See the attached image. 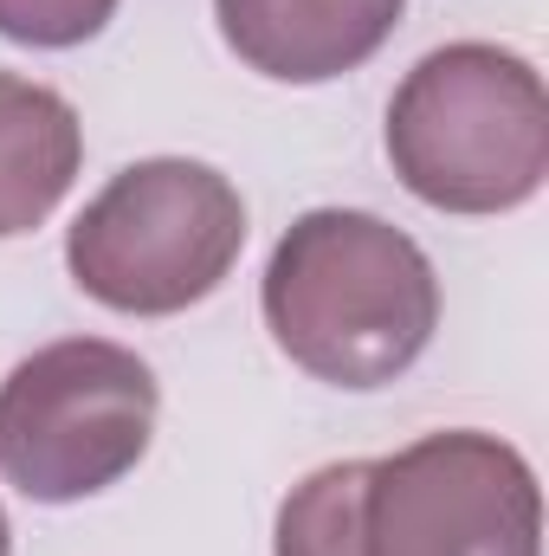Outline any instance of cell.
<instances>
[{
    "label": "cell",
    "instance_id": "6da1fadb",
    "mask_svg": "<svg viewBox=\"0 0 549 556\" xmlns=\"http://www.w3.org/2000/svg\"><path fill=\"white\" fill-rule=\"evenodd\" d=\"M278 556H544V505L518 446L459 427L310 472L278 505Z\"/></svg>",
    "mask_w": 549,
    "mask_h": 556
},
{
    "label": "cell",
    "instance_id": "7a4b0ae2",
    "mask_svg": "<svg viewBox=\"0 0 549 556\" xmlns=\"http://www.w3.org/2000/svg\"><path fill=\"white\" fill-rule=\"evenodd\" d=\"M266 324L304 376L382 389L426 356L439 330V278L382 214L317 207L272 247Z\"/></svg>",
    "mask_w": 549,
    "mask_h": 556
},
{
    "label": "cell",
    "instance_id": "3957f363",
    "mask_svg": "<svg viewBox=\"0 0 549 556\" xmlns=\"http://www.w3.org/2000/svg\"><path fill=\"white\" fill-rule=\"evenodd\" d=\"M388 162L439 214H511L549 175V91L531 59L459 39L413 65L388 104Z\"/></svg>",
    "mask_w": 549,
    "mask_h": 556
},
{
    "label": "cell",
    "instance_id": "277c9868",
    "mask_svg": "<svg viewBox=\"0 0 549 556\" xmlns=\"http://www.w3.org/2000/svg\"><path fill=\"white\" fill-rule=\"evenodd\" d=\"M240 247H246L240 188L207 162L155 155L124 168L72 220L65 266L85 298L124 317H175L233 273Z\"/></svg>",
    "mask_w": 549,
    "mask_h": 556
},
{
    "label": "cell",
    "instance_id": "5b68a950",
    "mask_svg": "<svg viewBox=\"0 0 549 556\" xmlns=\"http://www.w3.org/2000/svg\"><path fill=\"white\" fill-rule=\"evenodd\" d=\"M155 408L137 350L104 337L46 343L0 382V472L39 505L91 498L149 453Z\"/></svg>",
    "mask_w": 549,
    "mask_h": 556
},
{
    "label": "cell",
    "instance_id": "8992f818",
    "mask_svg": "<svg viewBox=\"0 0 549 556\" xmlns=\"http://www.w3.org/2000/svg\"><path fill=\"white\" fill-rule=\"evenodd\" d=\"M408 0H214L220 39L278 85H323L369 65Z\"/></svg>",
    "mask_w": 549,
    "mask_h": 556
},
{
    "label": "cell",
    "instance_id": "52a82bcc",
    "mask_svg": "<svg viewBox=\"0 0 549 556\" xmlns=\"http://www.w3.org/2000/svg\"><path fill=\"white\" fill-rule=\"evenodd\" d=\"M85 130L78 111L33 78L0 72V240L33 233L78 181Z\"/></svg>",
    "mask_w": 549,
    "mask_h": 556
},
{
    "label": "cell",
    "instance_id": "ba28073f",
    "mask_svg": "<svg viewBox=\"0 0 549 556\" xmlns=\"http://www.w3.org/2000/svg\"><path fill=\"white\" fill-rule=\"evenodd\" d=\"M117 13V0H0V39L13 46H85L91 33H104Z\"/></svg>",
    "mask_w": 549,
    "mask_h": 556
},
{
    "label": "cell",
    "instance_id": "9c48e42d",
    "mask_svg": "<svg viewBox=\"0 0 549 556\" xmlns=\"http://www.w3.org/2000/svg\"><path fill=\"white\" fill-rule=\"evenodd\" d=\"M0 556H7V511H0Z\"/></svg>",
    "mask_w": 549,
    "mask_h": 556
}]
</instances>
